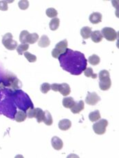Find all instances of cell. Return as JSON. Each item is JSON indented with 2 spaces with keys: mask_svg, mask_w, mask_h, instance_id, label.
Here are the masks:
<instances>
[{
  "mask_svg": "<svg viewBox=\"0 0 119 158\" xmlns=\"http://www.w3.org/2000/svg\"><path fill=\"white\" fill-rule=\"evenodd\" d=\"M99 87L101 90L107 91L110 89L112 81L110 79V72L108 70H103L99 73Z\"/></svg>",
  "mask_w": 119,
  "mask_h": 158,
  "instance_id": "1",
  "label": "cell"
},
{
  "mask_svg": "<svg viewBox=\"0 0 119 158\" xmlns=\"http://www.w3.org/2000/svg\"><path fill=\"white\" fill-rule=\"evenodd\" d=\"M68 41L67 39H64L63 41L59 42L57 45H55V48L53 49L52 51V57L55 59H58L59 56L61 54H64L66 52L68 48Z\"/></svg>",
  "mask_w": 119,
  "mask_h": 158,
  "instance_id": "2",
  "label": "cell"
},
{
  "mask_svg": "<svg viewBox=\"0 0 119 158\" xmlns=\"http://www.w3.org/2000/svg\"><path fill=\"white\" fill-rule=\"evenodd\" d=\"M13 36L11 33L8 32L3 35L2 38V43L6 49L9 50H14L17 48V42L13 39Z\"/></svg>",
  "mask_w": 119,
  "mask_h": 158,
  "instance_id": "3",
  "label": "cell"
},
{
  "mask_svg": "<svg viewBox=\"0 0 119 158\" xmlns=\"http://www.w3.org/2000/svg\"><path fill=\"white\" fill-rule=\"evenodd\" d=\"M108 125V121L105 119H101L93 124L92 128L94 133L97 135H103L106 132V128Z\"/></svg>",
  "mask_w": 119,
  "mask_h": 158,
  "instance_id": "4",
  "label": "cell"
},
{
  "mask_svg": "<svg viewBox=\"0 0 119 158\" xmlns=\"http://www.w3.org/2000/svg\"><path fill=\"white\" fill-rule=\"evenodd\" d=\"M101 32L103 37L109 41H114L118 38V33L112 28H103Z\"/></svg>",
  "mask_w": 119,
  "mask_h": 158,
  "instance_id": "5",
  "label": "cell"
},
{
  "mask_svg": "<svg viewBox=\"0 0 119 158\" xmlns=\"http://www.w3.org/2000/svg\"><path fill=\"white\" fill-rule=\"evenodd\" d=\"M100 101H101V98L96 92L88 93L85 98V103L90 105H96Z\"/></svg>",
  "mask_w": 119,
  "mask_h": 158,
  "instance_id": "6",
  "label": "cell"
},
{
  "mask_svg": "<svg viewBox=\"0 0 119 158\" xmlns=\"http://www.w3.org/2000/svg\"><path fill=\"white\" fill-rule=\"evenodd\" d=\"M51 143L53 149H55L56 151L61 150L63 149V147H64V142H63L62 140L57 136H54L52 138Z\"/></svg>",
  "mask_w": 119,
  "mask_h": 158,
  "instance_id": "7",
  "label": "cell"
},
{
  "mask_svg": "<svg viewBox=\"0 0 119 158\" xmlns=\"http://www.w3.org/2000/svg\"><path fill=\"white\" fill-rule=\"evenodd\" d=\"M58 92H60L63 96H68L71 92L70 87V85L68 83H66V82L62 84H59Z\"/></svg>",
  "mask_w": 119,
  "mask_h": 158,
  "instance_id": "8",
  "label": "cell"
},
{
  "mask_svg": "<svg viewBox=\"0 0 119 158\" xmlns=\"http://www.w3.org/2000/svg\"><path fill=\"white\" fill-rule=\"evenodd\" d=\"M85 108V104H84V102L83 101H80L78 103H76L75 102L74 106L72 107L71 109V112H72L73 113L76 114V113H79L80 111H82Z\"/></svg>",
  "mask_w": 119,
  "mask_h": 158,
  "instance_id": "9",
  "label": "cell"
},
{
  "mask_svg": "<svg viewBox=\"0 0 119 158\" xmlns=\"http://www.w3.org/2000/svg\"><path fill=\"white\" fill-rule=\"evenodd\" d=\"M58 126L61 131H68L71 128L72 122L68 119H64L59 121Z\"/></svg>",
  "mask_w": 119,
  "mask_h": 158,
  "instance_id": "10",
  "label": "cell"
},
{
  "mask_svg": "<svg viewBox=\"0 0 119 158\" xmlns=\"http://www.w3.org/2000/svg\"><path fill=\"white\" fill-rule=\"evenodd\" d=\"M89 19H90V22L92 24H98L102 21V15H101V13H98V12L93 13L90 15Z\"/></svg>",
  "mask_w": 119,
  "mask_h": 158,
  "instance_id": "11",
  "label": "cell"
},
{
  "mask_svg": "<svg viewBox=\"0 0 119 158\" xmlns=\"http://www.w3.org/2000/svg\"><path fill=\"white\" fill-rule=\"evenodd\" d=\"M90 37L92 38V41L94 42V43H99V42L102 41L103 40V35L101 32L99 30H95L94 32H92L90 35Z\"/></svg>",
  "mask_w": 119,
  "mask_h": 158,
  "instance_id": "12",
  "label": "cell"
},
{
  "mask_svg": "<svg viewBox=\"0 0 119 158\" xmlns=\"http://www.w3.org/2000/svg\"><path fill=\"white\" fill-rule=\"evenodd\" d=\"M50 45V40L47 35H42L38 41V45L41 47H47Z\"/></svg>",
  "mask_w": 119,
  "mask_h": 158,
  "instance_id": "13",
  "label": "cell"
},
{
  "mask_svg": "<svg viewBox=\"0 0 119 158\" xmlns=\"http://www.w3.org/2000/svg\"><path fill=\"white\" fill-rule=\"evenodd\" d=\"M75 101L72 97H65L63 99V105L65 108L71 109L74 106Z\"/></svg>",
  "mask_w": 119,
  "mask_h": 158,
  "instance_id": "14",
  "label": "cell"
},
{
  "mask_svg": "<svg viewBox=\"0 0 119 158\" xmlns=\"http://www.w3.org/2000/svg\"><path fill=\"white\" fill-rule=\"evenodd\" d=\"M91 33H92V28L88 26L82 28L80 30V35L84 39H87L90 37Z\"/></svg>",
  "mask_w": 119,
  "mask_h": 158,
  "instance_id": "15",
  "label": "cell"
},
{
  "mask_svg": "<svg viewBox=\"0 0 119 158\" xmlns=\"http://www.w3.org/2000/svg\"><path fill=\"white\" fill-rule=\"evenodd\" d=\"M44 115H45V112L43 111L41 109L35 108V114H34V117L37 119L38 123H41V122H43Z\"/></svg>",
  "mask_w": 119,
  "mask_h": 158,
  "instance_id": "16",
  "label": "cell"
},
{
  "mask_svg": "<svg viewBox=\"0 0 119 158\" xmlns=\"http://www.w3.org/2000/svg\"><path fill=\"white\" fill-rule=\"evenodd\" d=\"M59 24H60V19L57 17H55L50 21V24H49V27L51 30L55 31L59 28Z\"/></svg>",
  "mask_w": 119,
  "mask_h": 158,
  "instance_id": "17",
  "label": "cell"
},
{
  "mask_svg": "<svg viewBox=\"0 0 119 158\" xmlns=\"http://www.w3.org/2000/svg\"><path fill=\"white\" fill-rule=\"evenodd\" d=\"M26 117H27V115H26L25 112L23 111H19L15 114V121L17 122H22L25 121Z\"/></svg>",
  "mask_w": 119,
  "mask_h": 158,
  "instance_id": "18",
  "label": "cell"
},
{
  "mask_svg": "<svg viewBox=\"0 0 119 158\" xmlns=\"http://www.w3.org/2000/svg\"><path fill=\"white\" fill-rule=\"evenodd\" d=\"M43 122L47 126H51L52 123H53V119H52V115L48 111H45V115L44 117H43Z\"/></svg>",
  "mask_w": 119,
  "mask_h": 158,
  "instance_id": "19",
  "label": "cell"
},
{
  "mask_svg": "<svg viewBox=\"0 0 119 158\" xmlns=\"http://www.w3.org/2000/svg\"><path fill=\"white\" fill-rule=\"evenodd\" d=\"M89 119L91 122H94L97 121L101 119V114H100V111L99 110H96L94 111L91 112L89 114Z\"/></svg>",
  "mask_w": 119,
  "mask_h": 158,
  "instance_id": "20",
  "label": "cell"
},
{
  "mask_svg": "<svg viewBox=\"0 0 119 158\" xmlns=\"http://www.w3.org/2000/svg\"><path fill=\"white\" fill-rule=\"evenodd\" d=\"M38 40H39V35L37 33H32V34L29 33L27 36V43L29 44H34Z\"/></svg>",
  "mask_w": 119,
  "mask_h": 158,
  "instance_id": "21",
  "label": "cell"
},
{
  "mask_svg": "<svg viewBox=\"0 0 119 158\" xmlns=\"http://www.w3.org/2000/svg\"><path fill=\"white\" fill-rule=\"evenodd\" d=\"M88 61L89 63L92 65H97L101 62V59H100V57L97 54H93V55L90 56L89 57Z\"/></svg>",
  "mask_w": 119,
  "mask_h": 158,
  "instance_id": "22",
  "label": "cell"
},
{
  "mask_svg": "<svg viewBox=\"0 0 119 158\" xmlns=\"http://www.w3.org/2000/svg\"><path fill=\"white\" fill-rule=\"evenodd\" d=\"M29 49V44L26 43V44H20L17 46V52L20 55H22L24 52L27 51Z\"/></svg>",
  "mask_w": 119,
  "mask_h": 158,
  "instance_id": "23",
  "label": "cell"
},
{
  "mask_svg": "<svg viewBox=\"0 0 119 158\" xmlns=\"http://www.w3.org/2000/svg\"><path fill=\"white\" fill-rule=\"evenodd\" d=\"M84 74L86 77H91L92 78H97V74H94L93 72V70L92 68H87L84 70Z\"/></svg>",
  "mask_w": 119,
  "mask_h": 158,
  "instance_id": "24",
  "label": "cell"
},
{
  "mask_svg": "<svg viewBox=\"0 0 119 158\" xmlns=\"http://www.w3.org/2000/svg\"><path fill=\"white\" fill-rule=\"evenodd\" d=\"M46 15L50 18H55L58 15V12L57 10L53 8H49L46 10Z\"/></svg>",
  "mask_w": 119,
  "mask_h": 158,
  "instance_id": "25",
  "label": "cell"
},
{
  "mask_svg": "<svg viewBox=\"0 0 119 158\" xmlns=\"http://www.w3.org/2000/svg\"><path fill=\"white\" fill-rule=\"evenodd\" d=\"M29 34V32L27 30H23L21 32L20 35V41L22 44L27 43V36Z\"/></svg>",
  "mask_w": 119,
  "mask_h": 158,
  "instance_id": "26",
  "label": "cell"
},
{
  "mask_svg": "<svg viewBox=\"0 0 119 158\" xmlns=\"http://www.w3.org/2000/svg\"><path fill=\"white\" fill-rule=\"evenodd\" d=\"M24 57H26V59L29 61L30 63H34L37 61V57L35 55H33L31 53H30L28 52H24Z\"/></svg>",
  "mask_w": 119,
  "mask_h": 158,
  "instance_id": "27",
  "label": "cell"
},
{
  "mask_svg": "<svg viewBox=\"0 0 119 158\" xmlns=\"http://www.w3.org/2000/svg\"><path fill=\"white\" fill-rule=\"evenodd\" d=\"M50 89H51V87H50V85L48 82H44L40 87V90H41V92L43 94H47L50 90Z\"/></svg>",
  "mask_w": 119,
  "mask_h": 158,
  "instance_id": "28",
  "label": "cell"
},
{
  "mask_svg": "<svg viewBox=\"0 0 119 158\" xmlns=\"http://www.w3.org/2000/svg\"><path fill=\"white\" fill-rule=\"evenodd\" d=\"M19 8H20L21 10H25L28 9L29 7V1H27V0H22L20 1L18 3Z\"/></svg>",
  "mask_w": 119,
  "mask_h": 158,
  "instance_id": "29",
  "label": "cell"
},
{
  "mask_svg": "<svg viewBox=\"0 0 119 158\" xmlns=\"http://www.w3.org/2000/svg\"><path fill=\"white\" fill-rule=\"evenodd\" d=\"M8 9V1H0V10H2V11H6Z\"/></svg>",
  "mask_w": 119,
  "mask_h": 158,
  "instance_id": "30",
  "label": "cell"
},
{
  "mask_svg": "<svg viewBox=\"0 0 119 158\" xmlns=\"http://www.w3.org/2000/svg\"><path fill=\"white\" fill-rule=\"evenodd\" d=\"M34 114H35V109L30 108L27 111L26 115L29 118H33V117H34Z\"/></svg>",
  "mask_w": 119,
  "mask_h": 158,
  "instance_id": "31",
  "label": "cell"
},
{
  "mask_svg": "<svg viewBox=\"0 0 119 158\" xmlns=\"http://www.w3.org/2000/svg\"><path fill=\"white\" fill-rule=\"evenodd\" d=\"M59 86V84L53 83L52 85H50V87H51V89L54 91V92H58Z\"/></svg>",
  "mask_w": 119,
  "mask_h": 158,
  "instance_id": "32",
  "label": "cell"
}]
</instances>
